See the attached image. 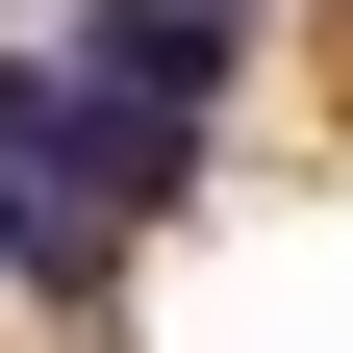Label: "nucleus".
Returning <instances> with one entry per match:
<instances>
[{"mask_svg": "<svg viewBox=\"0 0 353 353\" xmlns=\"http://www.w3.org/2000/svg\"><path fill=\"white\" fill-rule=\"evenodd\" d=\"M228 26H252V0H228Z\"/></svg>", "mask_w": 353, "mask_h": 353, "instance_id": "nucleus-3", "label": "nucleus"}, {"mask_svg": "<svg viewBox=\"0 0 353 353\" xmlns=\"http://www.w3.org/2000/svg\"><path fill=\"white\" fill-rule=\"evenodd\" d=\"M0 26H26V0H0Z\"/></svg>", "mask_w": 353, "mask_h": 353, "instance_id": "nucleus-2", "label": "nucleus"}, {"mask_svg": "<svg viewBox=\"0 0 353 353\" xmlns=\"http://www.w3.org/2000/svg\"><path fill=\"white\" fill-rule=\"evenodd\" d=\"M26 51H51V101L101 126L126 228H176V202H202V152H228V76H252V26H228V0H26Z\"/></svg>", "mask_w": 353, "mask_h": 353, "instance_id": "nucleus-1", "label": "nucleus"}]
</instances>
